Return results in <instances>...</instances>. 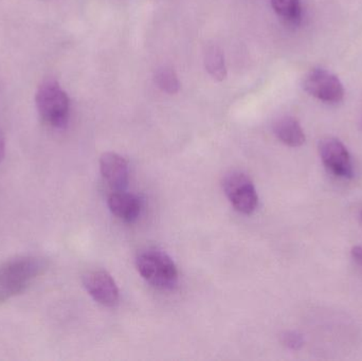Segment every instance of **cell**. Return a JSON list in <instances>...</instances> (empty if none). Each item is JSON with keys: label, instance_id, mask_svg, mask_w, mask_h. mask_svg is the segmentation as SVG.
Returning a JSON list of instances; mask_svg holds the SVG:
<instances>
[{"label": "cell", "instance_id": "cell-1", "mask_svg": "<svg viewBox=\"0 0 362 361\" xmlns=\"http://www.w3.org/2000/svg\"><path fill=\"white\" fill-rule=\"evenodd\" d=\"M136 267L141 277L155 288L172 290L178 281L175 263L165 252L148 249L136 259Z\"/></svg>", "mask_w": 362, "mask_h": 361}, {"label": "cell", "instance_id": "cell-2", "mask_svg": "<svg viewBox=\"0 0 362 361\" xmlns=\"http://www.w3.org/2000/svg\"><path fill=\"white\" fill-rule=\"evenodd\" d=\"M36 107L40 118L53 127H64L69 118L70 101L57 81L48 80L38 87Z\"/></svg>", "mask_w": 362, "mask_h": 361}, {"label": "cell", "instance_id": "cell-3", "mask_svg": "<svg viewBox=\"0 0 362 361\" xmlns=\"http://www.w3.org/2000/svg\"><path fill=\"white\" fill-rule=\"evenodd\" d=\"M44 268V262L40 259L23 258L6 263L0 267V292L10 296L21 292Z\"/></svg>", "mask_w": 362, "mask_h": 361}, {"label": "cell", "instance_id": "cell-4", "mask_svg": "<svg viewBox=\"0 0 362 361\" xmlns=\"http://www.w3.org/2000/svg\"><path fill=\"white\" fill-rule=\"evenodd\" d=\"M223 187L236 211L247 215L255 211L259 196L255 184L248 176L240 172H231L223 178Z\"/></svg>", "mask_w": 362, "mask_h": 361}, {"label": "cell", "instance_id": "cell-5", "mask_svg": "<svg viewBox=\"0 0 362 361\" xmlns=\"http://www.w3.org/2000/svg\"><path fill=\"white\" fill-rule=\"evenodd\" d=\"M306 93L325 103H340L344 97V88L339 78L322 68H314L304 78Z\"/></svg>", "mask_w": 362, "mask_h": 361}, {"label": "cell", "instance_id": "cell-6", "mask_svg": "<svg viewBox=\"0 0 362 361\" xmlns=\"http://www.w3.org/2000/svg\"><path fill=\"white\" fill-rule=\"evenodd\" d=\"M319 154L327 170L339 178L349 179L354 176L352 158L344 143L336 138H325L319 143Z\"/></svg>", "mask_w": 362, "mask_h": 361}, {"label": "cell", "instance_id": "cell-7", "mask_svg": "<svg viewBox=\"0 0 362 361\" xmlns=\"http://www.w3.org/2000/svg\"><path fill=\"white\" fill-rule=\"evenodd\" d=\"M83 284L93 300L104 307H114L119 301L118 286L107 271H89L83 278Z\"/></svg>", "mask_w": 362, "mask_h": 361}, {"label": "cell", "instance_id": "cell-8", "mask_svg": "<svg viewBox=\"0 0 362 361\" xmlns=\"http://www.w3.org/2000/svg\"><path fill=\"white\" fill-rule=\"evenodd\" d=\"M100 170L108 186L115 191H124L129 184L127 161L116 153H105L100 158Z\"/></svg>", "mask_w": 362, "mask_h": 361}, {"label": "cell", "instance_id": "cell-9", "mask_svg": "<svg viewBox=\"0 0 362 361\" xmlns=\"http://www.w3.org/2000/svg\"><path fill=\"white\" fill-rule=\"evenodd\" d=\"M108 207L114 215L127 223L137 220L141 212L139 199L124 191L112 193L108 199Z\"/></svg>", "mask_w": 362, "mask_h": 361}, {"label": "cell", "instance_id": "cell-10", "mask_svg": "<svg viewBox=\"0 0 362 361\" xmlns=\"http://www.w3.org/2000/svg\"><path fill=\"white\" fill-rule=\"evenodd\" d=\"M274 134L278 139L291 148H299L305 142V134L297 119L283 117L274 124Z\"/></svg>", "mask_w": 362, "mask_h": 361}, {"label": "cell", "instance_id": "cell-11", "mask_svg": "<svg viewBox=\"0 0 362 361\" xmlns=\"http://www.w3.org/2000/svg\"><path fill=\"white\" fill-rule=\"evenodd\" d=\"M279 17L289 25H298L302 19L301 0H270Z\"/></svg>", "mask_w": 362, "mask_h": 361}, {"label": "cell", "instance_id": "cell-12", "mask_svg": "<svg viewBox=\"0 0 362 361\" xmlns=\"http://www.w3.org/2000/svg\"><path fill=\"white\" fill-rule=\"evenodd\" d=\"M204 65L214 80H225L226 76H227L225 57L218 47L211 46L206 49V54H204Z\"/></svg>", "mask_w": 362, "mask_h": 361}, {"label": "cell", "instance_id": "cell-13", "mask_svg": "<svg viewBox=\"0 0 362 361\" xmlns=\"http://www.w3.org/2000/svg\"><path fill=\"white\" fill-rule=\"evenodd\" d=\"M155 81H156L159 88L169 95H175L180 91V80H178L175 71L171 68H163V69L158 70L155 76Z\"/></svg>", "mask_w": 362, "mask_h": 361}, {"label": "cell", "instance_id": "cell-14", "mask_svg": "<svg viewBox=\"0 0 362 361\" xmlns=\"http://www.w3.org/2000/svg\"><path fill=\"white\" fill-rule=\"evenodd\" d=\"M282 343L291 350H299L303 345V337L296 332H286L283 334Z\"/></svg>", "mask_w": 362, "mask_h": 361}, {"label": "cell", "instance_id": "cell-15", "mask_svg": "<svg viewBox=\"0 0 362 361\" xmlns=\"http://www.w3.org/2000/svg\"><path fill=\"white\" fill-rule=\"evenodd\" d=\"M352 256L362 267V246H355V247H353Z\"/></svg>", "mask_w": 362, "mask_h": 361}, {"label": "cell", "instance_id": "cell-16", "mask_svg": "<svg viewBox=\"0 0 362 361\" xmlns=\"http://www.w3.org/2000/svg\"><path fill=\"white\" fill-rule=\"evenodd\" d=\"M4 154H6V139H4V133L0 129V162L4 160Z\"/></svg>", "mask_w": 362, "mask_h": 361}, {"label": "cell", "instance_id": "cell-17", "mask_svg": "<svg viewBox=\"0 0 362 361\" xmlns=\"http://www.w3.org/2000/svg\"><path fill=\"white\" fill-rule=\"evenodd\" d=\"M361 218H362V211H361Z\"/></svg>", "mask_w": 362, "mask_h": 361}]
</instances>
